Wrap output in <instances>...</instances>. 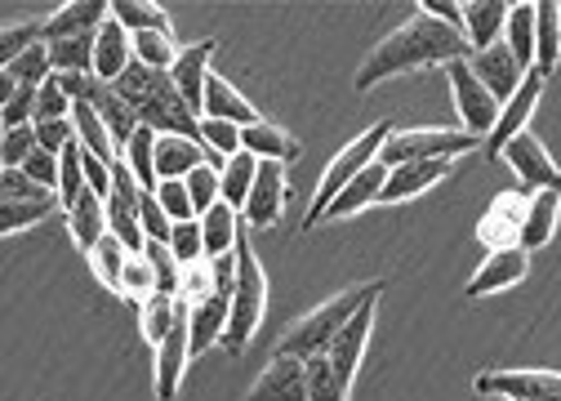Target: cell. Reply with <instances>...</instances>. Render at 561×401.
<instances>
[{
  "instance_id": "1",
  "label": "cell",
  "mask_w": 561,
  "mask_h": 401,
  "mask_svg": "<svg viewBox=\"0 0 561 401\" xmlns=\"http://www.w3.org/2000/svg\"><path fill=\"white\" fill-rule=\"evenodd\" d=\"M468 36L463 27H450L424 10H414L397 32H388L357 67V90H375L392 77H405V72H419V67H450L459 58H468Z\"/></svg>"
},
{
  "instance_id": "2",
  "label": "cell",
  "mask_w": 561,
  "mask_h": 401,
  "mask_svg": "<svg viewBox=\"0 0 561 401\" xmlns=\"http://www.w3.org/2000/svg\"><path fill=\"white\" fill-rule=\"evenodd\" d=\"M383 295V282H366V286H353V290H343L325 303H317L308 317H299L286 334H280V344H276V357H295V362H312V357H325L330 344L339 340V330L357 317V308L366 299Z\"/></svg>"
},
{
  "instance_id": "3",
  "label": "cell",
  "mask_w": 561,
  "mask_h": 401,
  "mask_svg": "<svg viewBox=\"0 0 561 401\" xmlns=\"http://www.w3.org/2000/svg\"><path fill=\"white\" fill-rule=\"evenodd\" d=\"M392 129H397V125H388V121L370 125L362 139H353V144H347V148L325 165V174H321V183H317V196H312V206H308V219H304V232H308V228H321L325 210L334 206V196L383 157V144L392 139Z\"/></svg>"
},
{
  "instance_id": "4",
  "label": "cell",
  "mask_w": 561,
  "mask_h": 401,
  "mask_svg": "<svg viewBox=\"0 0 561 401\" xmlns=\"http://www.w3.org/2000/svg\"><path fill=\"white\" fill-rule=\"evenodd\" d=\"M485 139L468 134L463 125L450 129V125H414V129H392V139L383 144V165H410V161H459V157H472L481 152Z\"/></svg>"
},
{
  "instance_id": "5",
  "label": "cell",
  "mask_w": 561,
  "mask_h": 401,
  "mask_svg": "<svg viewBox=\"0 0 561 401\" xmlns=\"http://www.w3.org/2000/svg\"><path fill=\"white\" fill-rule=\"evenodd\" d=\"M237 259H241V277H237V295H232V321H228V334H224L228 353L250 348V340L263 325V312H267V273H263V263H259V254L245 237L237 245Z\"/></svg>"
},
{
  "instance_id": "6",
  "label": "cell",
  "mask_w": 561,
  "mask_h": 401,
  "mask_svg": "<svg viewBox=\"0 0 561 401\" xmlns=\"http://www.w3.org/2000/svg\"><path fill=\"white\" fill-rule=\"evenodd\" d=\"M446 77H450V94H455V112H459L463 129L477 134V139H485V134L495 129L500 112H504L500 99L477 81V72H472V62H468V58L450 62V67H446Z\"/></svg>"
},
{
  "instance_id": "7",
  "label": "cell",
  "mask_w": 561,
  "mask_h": 401,
  "mask_svg": "<svg viewBox=\"0 0 561 401\" xmlns=\"http://www.w3.org/2000/svg\"><path fill=\"white\" fill-rule=\"evenodd\" d=\"M472 388L481 397H504V401H557L561 370H481Z\"/></svg>"
},
{
  "instance_id": "8",
  "label": "cell",
  "mask_w": 561,
  "mask_h": 401,
  "mask_svg": "<svg viewBox=\"0 0 561 401\" xmlns=\"http://www.w3.org/2000/svg\"><path fill=\"white\" fill-rule=\"evenodd\" d=\"M543 85H548V77L530 72V77L522 81V90L504 103V112H500L495 129H490V134H485V144H481L485 161H500V157H504V148L517 139V134H526V129H530V116H535V107H539V99H543Z\"/></svg>"
},
{
  "instance_id": "9",
  "label": "cell",
  "mask_w": 561,
  "mask_h": 401,
  "mask_svg": "<svg viewBox=\"0 0 561 401\" xmlns=\"http://www.w3.org/2000/svg\"><path fill=\"white\" fill-rule=\"evenodd\" d=\"M500 161H508V170L517 174V183H522L526 192H561V170H557V161L548 157L543 139H535L530 129L517 134V139L504 148Z\"/></svg>"
},
{
  "instance_id": "10",
  "label": "cell",
  "mask_w": 561,
  "mask_h": 401,
  "mask_svg": "<svg viewBox=\"0 0 561 401\" xmlns=\"http://www.w3.org/2000/svg\"><path fill=\"white\" fill-rule=\"evenodd\" d=\"M375 312H379V295L375 299H366L362 308H357V317L347 321L343 330H339V340L330 344V366H334V375H339V383L353 392V379H357V370H362V357H366V344H370V330H375Z\"/></svg>"
},
{
  "instance_id": "11",
  "label": "cell",
  "mask_w": 561,
  "mask_h": 401,
  "mask_svg": "<svg viewBox=\"0 0 561 401\" xmlns=\"http://www.w3.org/2000/svg\"><path fill=\"white\" fill-rule=\"evenodd\" d=\"M107 19H112V5H103V0H67V5H58V10L36 19V36H41V45L72 41V36H94Z\"/></svg>"
},
{
  "instance_id": "12",
  "label": "cell",
  "mask_w": 561,
  "mask_h": 401,
  "mask_svg": "<svg viewBox=\"0 0 561 401\" xmlns=\"http://www.w3.org/2000/svg\"><path fill=\"white\" fill-rule=\"evenodd\" d=\"M286 200H290V179H286V165H276V161H259V179H254V192L245 200V210L241 219L259 232L276 228L280 224V210H286Z\"/></svg>"
},
{
  "instance_id": "13",
  "label": "cell",
  "mask_w": 561,
  "mask_h": 401,
  "mask_svg": "<svg viewBox=\"0 0 561 401\" xmlns=\"http://www.w3.org/2000/svg\"><path fill=\"white\" fill-rule=\"evenodd\" d=\"M530 273V254L522 245H508V250H490L481 259V267L472 273V282L463 286L468 299H481V295H500V290H513L517 282H526Z\"/></svg>"
},
{
  "instance_id": "14",
  "label": "cell",
  "mask_w": 561,
  "mask_h": 401,
  "mask_svg": "<svg viewBox=\"0 0 561 401\" xmlns=\"http://www.w3.org/2000/svg\"><path fill=\"white\" fill-rule=\"evenodd\" d=\"M468 62H472V72H477V81L500 99V107L522 90V81L530 77L526 67L513 58V49L500 41V45H490V49H481V54H468Z\"/></svg>"
},
{
  "instance_id": "15",
  "label": "cell",
  "mask_w": 561,
  "mask_h": 401,
  "mask_svg": "<svg viewBox=\"0 0 561 401\" xmlns=\"http://www.w3.org/2000/svg\"><path fill=\"white\" fill-rule=\"evenodd\" d=\"M530 196H535V192H526V187H517V192H500V196H495V206H490L485 219L477 224V237H481L485 245H495V250L517 245Z\"/></svg>"
},
{
  "instance_id": "16",
  "label": "cell",
  "mask_w": 561,
  "mask_h": 401,
  "mask_svg": "<svg viewBox=\"0 0 561 401\" xmlns=\"http://www.w3.org/2000/svg\"><path fill=\"white\" fill-rule=\"evenodd\" d=\"M215 49H219V41H196V45H183V54H179V62L170 67V81H174V90L187 99V107L192 112H201L205 116V85H209V58H215Z\"/></svg>"
},
{
  "instance_id": "17",
  "label": "cell",
  "mask_w": 561,
  "mask_h": 401,
  "mask_svg": "<svg viewBox=\"0 0 561 401\" xmlns=\"http://www.w3.org/2000/svg\"><path fill=\"white\" fill-rule=\"evenodd\" d=\"M228 321H232V299H224V295L192 299L187 303V344H192V357H201L215 344H224Z\"/></svg>"
},
{
  "instance_id": "18",
  "label": "cell",
  "mask_w": 561,
  "mask_h": 401,
  "mask_svg": "<svg viewBox=\"0 0 561 401\" xmlns=\"http://www.w3.org/2000/svg\"><path fill=\"white\" fill-rule=\"evenodd\" d=\"M245 401H308V362L272 357V366L254 379Z\"/></svg>"
},
{
  "instance_id": "19",
  "label": "cell",
  "mask_w": 561,
  "mask_h": 401,
  "mask_svg": "<svg viewBox=\"0 0 561 401\" xmlns=\"http://www.w3.org/2000/svg\"><path fill=\"white\" fill-rule=\"evenodd\" d=\"M455 161H410V165H392L388 170V183H383V196H379V206H401V200H414V196H424L433 192L446 174H450Z\"/></svg>"
},
{
  "instance_id": "20",
  "label": "cell",
  "mask_w": 561,
  "mask_h": 401,
  "mask_svg": "<svg viewBox=\"0 0 561 401\" xmlns=\"http://www.w3.org/2000/svg\"><path fill=\"white\" fill-rule=\"evenodd\" d=\"M134 62H138V58H134V36H129L116 19H107V23L99 27V36H94V77L107 81V85H116Z\"/></svg>"
},
{
  "instance_id": "21",
  "label": "cell",
  "mask_w": 561,
  "mask_h": 401,
  "mask_svg": "<svg viewBox=\"0 0 561 401\" xmlns=\"http://www.w3.org/2000/svg\"><path fill=\"white\" fill-rule=\"evenodd\" d=\"M508 14H513V5H504V0H468V5H463L468 49L481 54L490 45H500L504 41V27H508Z\"/></svg>"
},
{
  "instance_id": "22",
  "label": "cell",
  "mask_w": 561,
  "mask_h": 401,
  "mask_svg": "<svg viewBox=\"0 0 561 401\" xmlns=\"http://www.w3.org/2000/svg\"><path fill=\"white\" fill-rule=\"evenodd\" d=\"M187 362H192V344H187V312H183V321L174 325V334L157 348V401H174L179 397V383H183Z\"/></svg>"
},
{
  "instance_id": "23",
  "label": "cell",
  "mask_w": 561,
  "mask_h": 401,
  "mask_svg": "<svg viewBox=\"0 0 561 401\" xmlns=\"http://www.w3.org/2000/svg\"><path fill=\"white\" fill-rule=\"evenodd\" d=\"M90 107L103 116V125L112 129V139H116V148H125L138 129H144V116H138L121 94H116V85H107V81H94V90H90Z\"/></svg>"
},
{
  "instance_id": "24",
  "label": "cell",
  "mask_w": 561,
  "mask_h": 401,
  "mask_svg": "<svg viewBox=\"0 0 561 401\" xmlns=\"http://www.w3.org/2000/svg\"><path fill=\"white\" fill-rule=\"evenodd\" d=\"M205 116H209V121H232V125H241V129H250V125L263 121L259 107H254L241 90H232L219 72L209 77V85H205ZM205 116H201V121H205Z\"/></svg>"
},
{
  "instance_id": "25",
  "label": "cell",
  "mask_w": 561,
  "mask_h": 401,
  "mask_svg": "<svg viewBox=\"0 0 561 401\" xmlns=\"http://www.w3.org/2000/svg\"><path fill=\"white\" fill-rule=\"evenodd\" d=\"M383 183H388V165L375 161L366 174H357L353 183H347L339 196H334V206L325 210V219H343V215H362L370 206H379V196H383ZM321 219V224H325Z\"/></svg>"
},
{
  "instance_id": "26",
  "label": "cell",
  "mask_w": 561,
  "mask_h": 401,
  "mask_svg": "<svg viewBox=\"0 0 561 401\" xmlns=\"http://www.w3.org/2000/svg\"><path fill=\"white\" fill-rule=\"evenodd\" d=\"M241 148L254 157V161H276V165H290L299 157V139H290V129L272 125L267 116L250 129H241Z\"/></svg>"
},
{
  "instance_id": "27",
  "label": "cell",
  "mask_w": 561,
  "mask_h": 401,
  "mask_svg": "<svg viewBox=\"0 0 561 401\" xmlns=\"http://www.w3.org/2000/svg\"><path fill=\"white\" fill-rule=\"evenodd\" d=\"M557 219H561V192H535L530 206H526V219H522V237L517 245L530 254V250H543L557 232Z\"/></svg>"
},
{
  "instance_id": "28",
  "label": "cell",
  "mask_w": 561,
  "mask_h": 401,
  "mask_svg": "<svg viewBox=\"0 0 561 401\" xmlns=\"http://www.w3.org/2000/svg\"><path fill=\"white\" fill-rule=\"evenodd\" d=\"M62 224H67V232H72V241L90 254V250L107 237V200H103L99 192H85L77 206L62 215Z\"/></svg>"
},
{
  "instance_id": "29",
  "label": "cell",
  "mask_w": 561,
  "mask_h": 401,
  "mask_svg": "<svg viewBox=\"0 0 561 401\" xmlns=\"http://www.w3.org/2000/svg\"><path fill=\"white\" fill-rule=\"evenodd\" d=\"M561 58V5L557 0H539L535 5V72L552 77Z\"/></svg>"
},
{
  "instance_id": "30",
  "label": "cell",
  "mask_w": 561,
  "mask_h": 401,
  "mask_svg": "<svg viewBox=\"0 0 561 401\" xmlns=\"http://www.w3.org/2000/svg\"><path fill=\"white\" fill-rule=\"evenodd\" d=\"M241 210H232V206H219L209 210V215H201V237H205V259H219V254H232L237 245H241Z\"/></svg>"
},
{
  "instance_id": "31",
  "label": "cell",
  "mask_w": 561,
  "mask_h": 401,
  "mask_svg": "<svg viewBox=\"0 0 561 401\" xmlns=\"http://www.w3.org/2000/svg\"><path fill=\"white\" fill-rule=\"evenodd\" d=\"M157 148H161V134L157 129H138L134 139L121 148V161L134 170V179L144 183V192H157L161 187V174H157Z\"/></svg>"
},
{
  "instance_id": "32",
  "label": "cell",
  "mask_w": 561,
  "mask_h": 401,
  "mask_svg": "<svg viewBox=\"0 0 561 401\" xmlns=\"http://www.w3.org/2000/svg\"><path fill=\"white\" fill-rule=\"evenodd\" d=\"M138 312H144V317H138V321H144V340H148L152 348H161L170 334H174V325L183 321L187 303H179V299H170V295H152Z\"/></svg>"
},
{
  "instance_id": "33",
  "label": "cell",
  "mask_w": 561,
  "mask_h": 401,
  "mask_svg": "<svg viewBox=\"0 0 561 401\" xmlns=\"http://www.w3.org/2000/svg\"><path fill=\"white\" fill-rule=\"evenodd\" d=\"M0 77H10L14 85L23 90H41L54 81V58H49V45H32L27 54H19L14 62L0 67Z\"/></svg>"
},
{
  "instance_id": "34",
  "label": "cell",
  "mask_w": 561,
  "mask_h": 401,
  "mask_svg": "<svg viewBox=\"0 0 561 401\" xmlns=\"http://www.w3.org/2000/svg\"><path fill=\"white\" fill-rule=\"evenodd\" d=\"M85 259H90V267H94V277H99L107 290H116V295H121L125 263H129V245H125L121 237H112V232H107V237H103Z\"/></svg>"
},
{
  "instance_id": "35",
  "label": "cell",
  "mask_w": 561,
  "mask_h": 401,
  "mask_svg": "<svg viewBox=\"0 0 561 401\" xmlns=\"http://www.w3.org/2000/svg\"><path fill=\"white\" fill-rule=\"evenodd\" d=\"M112 19L138 36V32H170V14L161 5H152V0H112Z\"/></svg>"
},
{
  "instance_id": "36",
  "label": "cell",
  "mask_w": 561,
  "mask_h": 401,
  "mask_svg": "<svg viewBox=\"0 0 561 401\" xmlns=\"http://www.w3.org/2000/svg\"><path fill=\"white\" fill-rule=\"evenodd\" d=\"M54 210H62L58 196H49V200H5V206H0V232H5V237L27 232V228L45 224Z\"/></svg>"
},
{
  "instance_id": "37",
  "label": "cell",
  "mask_w": 561,
  "mask_h": 401,
  "mask_svg": "<svg viewBox=\"0 0 561 401\" xmlns=\"http://www.w3.org/2000/svg\"><path fill=\"white\" fill-rule=\"evenodd\" d=\"M504 45L513 49V58L535 72V5H513L508 27H504Z\"/></svg>"
},
{
  "instance_id": "38",
  "label": "cell",
  "mask_w": 561,
  "mask_h": 401,
  "mask_svg": "<svg viewBox=\"0 0 561 401\" xmlns=\"http://www.w3.org/2000/svg\"><path fill=\"white\" fill-rule=\"evenodd\" d=\"M254 179H259V161H254L250 152L224 161V206L245 210V200H250V192H254Z\"/></svg>"
},
{
  "instance_id": "39",
  "label": "cell",
  "mask_w": 561,
  "mask_h": 401,
  "mask_svg": "<svg viewBox=\"0 0 561 401\" xmlns=\"http://www.w3.org/2000/svg\"><path fill=\"white\" fill-rule=\"evenodd\" d=\"M121 295H125L129 303H138V308H144L152 295H161L157 267H152V259H148V254H129V263H125V282H121Z\"/></svg>"
},
{
  "instance_id": "40",
  "label": "cell",
  "mask_w": 561,
  "mask_h": 401,
  "mask_svg": "<svg viewBox=\"0 0 561 401\" xmlns=\"http://www.w3.org/2000/svg\"><path fill=\"white\" fill-rule=\"evenodd\" d=\"M99 36V32H94ZM94 36H72V41H54L49 58H54V77L58 72H94Z\"/></svg>"
},
{
  "instance_id": "41",
  "label": "cell",
  "mask_w": 561,
  "mask_h": 401,
  "mask_svg": "<svg viewBox=\"0 0 561 401\" xmlns=\"http://www.w3.org/2000/svg\"><path fill=\"white\" fill-rule=\"evenodd\" d=\"M201 144L215 152L219 161H232V157H241L245 148H241V125H232V121H201Z\"/></svg>"
},
{
  "instance_id": "42",
  "label": "cell",
  "mask_w": 561,
  "mask_h": 401,
  "mask_svg": "<svg viewBox=\"0 0 561 401\" xmlns=\"http://www.w3.org/2000/svg\"><path fill=\"white\" fill-rule=\"evenodd\" d=\"M308 401H347V388L339 383L330 357H312L308 362Z\"/></svg>"
},
{
  "instance_id": "43",
  "label": "cell",
  "mask_w": 561,
  "mask_h": 401,
  "mask_svg": "<svg viewBox=\"0 0 561 401\" xmlns=\"http://www.w3.org/2000/svg\"><path fill=\"white\" fill-rule=\"evenodd\" d=\"M170 254L179 259V267L205 263V237H201V219L174 224V237H170Z\"/></svg>"
},
{
  "instance_id": "44",
  "label": "cell",
  "mask_w": 561,
  "mask_h": 401,
  "mask_svg": "<svg viewBox=\"0 0 561 401\" xmlns=\"http://www.w3.org/2000/svg\"><path fill=\"white\" fill-rule=\"evenodd\" d=\"M36 148H41V144H36V125L5 129V139H0V165H5V170H23Z\"/></svg>"
},
{
  "instance_id": "45",
  "label": "cell",
  "mask_w": 561,
  "mask_h": 401,
  "mask_svg": "<svg viewBox=\"0 0 561 401\" xmlns=\"http://www.w3.org/2000/svg\"><path fill=\"white\" fill-rule=\"evenodd\" d=\"M138 224H144V237L157 245H170L174 237V219L165 215V206L157 200V192H144V206H138Z\"/></svg>"
},
{
  "instance_id": "46",
  "label": "cell",
  "mask_w": 561,
  "mask_h": 401,
  "mask_svg": "<svg viewBox=\"0 0 561 401\" xmlns=\"http://www.w3.org/2000/svg\"><path fill=\"white\" fill-rule=\"evenodd\" d=\"M157 200L165 206V215H170L174 224L196 219V206H192V196H187V183H183V179H165V183L157 187Z\"/></svg>"
},
{
  "instance_id": "47",
  "label": "cell",
  "mask_w": 561,
  "mask_h": 401,
  "mask_svg": "<svg viewBox=\"0 0 561 401\" xmlns=\"http://www.w3.org/2000/svg\"><path fill=\"white\" fill-rule=\"evenodd\" d=\"M72 107L77 103L58 90V81H49V85L36 90V125L41 121H72Z\"/></svg>"
},
{
  "instance_id": "48",
  "label": "cell",
  "mask_w": 561,
  "mask_h": 401,
  "mask_svg": "<svg viewBox=\"0 0 561 401\" xmlns=\"http://www.w3.org/2000/svg\"><path fill=\"white\" fill-rule=\"evenodd\" d=\"M36 144H41V152L62 157L67 148L77 144V129H72V121H41L36 125Z\"/></svg>"
},
{
  "instance_id": "49",
  "label": "cell",
  "mask_w": 561,
  "mask_h": 401,
  "mask_svg": "<svg viewBox=\"0 0 561 401\" xmlns=\"http://www.w3.org/2000/svg\"><path fill=\"white\" fill-rule=\"evenodd\" d=\"M209 277H215V295L232 299V295H237V277H241V259H237V250H232V254H219V259H209Z\"/></svg>"
},
{
  "instance_id": "50",
  "label": "cell",
  "mask_w": 561,
  "mask_h": 401,
  "mask_svg": "<svg viewBox=\"0 0 561 401\" xmlns=\"http://www.w3.org/2000/svg\"><path fill=\"white\" fill-rule=\"evenodd\" d=\"M0 192H5V200H49L54 196V192L36 187L23 170H5V174H0Z\"/></svg>"
},
{
  "instance_id": "51",
  "label": "cell",
  "mask_w": 561,
  "mask_h": 401,
  "mask_svg": "<svg viewBox=\"0 0 561 401\" xmlns=\"http://www.w3.org/2000/svg\"><path fill=\"white\" fill-rule=\"evenodd\" d=\"M23 174L36 183V187H45V192H54L58 196V157H49V152H32L27 157V165H23Z\"/></svg>"
},
{
  "instance_id": "52",
  "label": "cell",
  "mask_w": 561,
  "mask_h": 401,
  "mask_svg": "<svg viewBox=\"0 0 561 401\" xmlns=\"http://www.w3.org/2000/svg\"><path fill=\"white\" fill-rule=\"evenodd\" d=\"M419 10L450 23V27H463V5H446V0H419Z\"/></svg>"
},
{
  "instance_id": "53",
  "label": "cell",
  "mask_w": 561,
  "mask_h": 401,
  "mask_svg": "<svg viewBox=\"0 0 561 401\" xmlns=\"http://www.w3.org/2000/svg\"><path fill=\"white\" fill-rule=\"evenodd\" d=\"M557 401H561V397H557Z\"/></svg>"
}]
</instances>
